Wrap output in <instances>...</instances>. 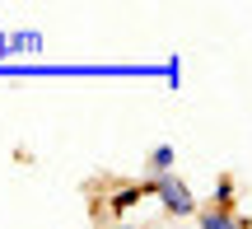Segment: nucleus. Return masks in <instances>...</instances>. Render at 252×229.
<instances>
[{"label": "nucleus", "mask_w": 252, "mask_h": 229, "mask_svg": "<svg viewBox=\"0 0 252 229\" xmlns=\"http://www.w3.org/2000/svg\"><path fill=\"white\" fill-rule=\"evenodd\" d=\"M159 196H163V211H173V215H191V211H196L191 192L182 183H173V178H159Z\"/></svg>", "instance_id": "obj_1"}, {"label": "nucleus", "mask_w": 252, "mask_h": 229, "mask_svg": "<svg viewBox=\"0 0 252 229\" xmlns=\"http://www.w3.org/2000/svg\"><path fill=\"white\" fill-rule=\"evenodd\" d=\"M173 159H178V150H173V145H154L150 164H154V173H159V178H168L173 173Z\"/></svg>", "instance_id": "obj_2"}, {"label": "nucleus", "mask_w": 252, "mask_h": 229, "mask_svg": "<svg viewBox=\"0 0 252 229\" xmlns=\"http://www.w3.org/2000/svg\"><path fill=\"white\" fill-rule=\"evenodd\" d=\"M201 229H243V220H234V215H224V211H206L201 215Z\"/></svg>", "instance_id": "obj_3"}, {"label": "nucleus", "mask_w": 252, "mask_h": 229, "mask_svg": "<svg viewBox=\"0 0 252 229\" xmlns=\"http://www.w3.org/2000/svg\"><path fill=\"white\" fill-rule=\"evenodd\" d=\"M215 211H234V183H229V178H220V183H215Z\"/></svg>", "instance_id": "obj_4"}, {"label": "nucleus", "mask_w": 252, "mask_h": 229, "mask_svg": "<svg viewBox=\"0 0 252 229\" xmlns=\"http://www.w3.org/2000/svg\"><path fill=\"white\" fill-rule=\"evenodd\" d=\"M135 201H140V187H122V192L112 196V211H131Z\"/></svg>", "instance_id": "obj_5"}]
</instances>
